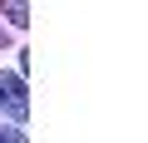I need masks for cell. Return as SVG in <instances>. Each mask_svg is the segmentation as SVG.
Returning a JSON list of instances; mask_svg holds the SVG:
<instances>
[{"mask_svg":"<svg viewBox=\"0 0 148 143\" xmlns=\"http://www.w3.org/2000/svg\"><path fill=\"white\" fill-rule=\"evenodd\" d=\"M0 5H5V15H10V25H15V30H25V25H30V0H0Z\"/></svg>","mask_w":148,"mask_h":143,"instance_id":"cell-2","label":"cell"},{"mask_svg":"<svg viewBox=\"0 0 148 143\" xmlns=\"http://www.w3.org/2000/svg\"><path fill=\"white\" fill-rule=\"evenodd\" d=\"M0 44H5V30H0Z\"/></svg>","mask_w":148,"mask_h":143,"instance_id":"cell-4","label":"cell"},{"mask_svg":"<svg viewBox=\"0 0 148 143\" xmlns=\"http://www.w3.org/2000/svg\"><path fill=\"white\" fill-rule=\"evenodd\" d=\"M0 89H5V99H10V109H15V118H25V84H20V74H5V79H0Z\"/></svg>","mask_w":148,"mask_h":143,"instance_id":"cell-1","label":"cell"},{"mask_svg":"<svg viewBox=\"0 0 148 143\" xmlns=\"http://www.w3.org/2000/svg\"><path fill=\"white\" fill-rule=\"evenodd\" d=\"M0 143H25V133L20 128H0Z\"/></svg>","mask_w":148,"mask_h":143,"instance_id":"cell-3","label":"cell"}]
</instances>
